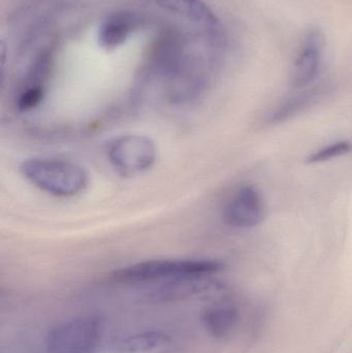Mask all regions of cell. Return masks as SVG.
Returning <instances> with one entry per match:
<instances>
[{"mask_svg":"<svg viewBox=\"0 0 352 353\" xmlns=\"http://www.w3.org/2000/svg\"><path fill=\"white\" fill-rule=\"evenodd\" d=\"M20 172L31 184L55 196H74L89 184L88 173L82 165L57 157L26 159L21 163Z\"/></svg>","mask_w":352,"mask_h":353,"instance_id":"obj_1","label":"cell"},{"mask_svg":"<svg viewBox=\"0 0 352 353\" xmlns=\"http://www.w3.org/2000/svg\"><path fill=\"white\" fill-rule=\"evenodd\" d=\"M225 269L214 259H152L114 272L113 278L121 283L171 282L188 278H209Z\"/></svg>","mask_w":352,"mask_h":353,"instance_id":"obj_2","label":"cell"},{"mask_svg":"<svg viewBox=\"0 0 352 353\" xmlns=\"http://www.w3.org/2000/svg\"><path fill=\"white\" fill-rule=\"evenodd\" d=\"M103 337L97 317L79 316L62 321L48 334L47 353H96Z\"/></svg>","mask_w":352,"mask_h":353,"instance_id":"obj_3","label":"cell"},{"mask_svg":"<svg viewBox=\"0 0 352 353\" xmlns=\"http://www.w3.org/2000/svg\"><path fill=\"white\" fill-rule=\"evenodd\" d=\"M107 159L118 174L134 176L146 173L157 161V146L150 137L126 134L116 137L107 145Z\"/></svg>","mask_w":352,"mask_h":353,"instance_id":"obj_4","label":"cell"},{"mask_svg":"<svg viewBox=\"0 0 352 353\" xmlns=\"http://www.w3.org/2000/svg\"><path fill=\"white\" fill-rule=\"evenodd\" d=\"M267 207L264 196L254 185H244L235 191L223 209V221L237 230H251L264 222Z\"/></svg>","mask_w":352,"mask_h":353,"instance_id":"obj_5","label":"cell"},{"mask_svg":"<svg viewBox=\"0 0 352 353\" xmlns=\"http://www.w3.org/2000/svg\"><path fill=\"white\" fill-rule=\"evenodd\" d=\"M324 35L318 29L306 33L300 43L291 72V85L297 90L311 86L322 70L324 53Z\"/></svg>","mask_w":352,"mask_h":353,"instance_id":"obj_6","label":"cell"},{"mask_svg":"<svg viewBox=\"0 0 352 353\" xmlns=\"http://www.w3.org/2000/svg\"><path fill=\"white\" fill-rule=\"evenodd\" d=\"M52 65V54L43 51L37 56L21 85L16 99L19 111L27 112L37 108L43 101L45 85Z\"/></svg>","mask_w":352,"mask_h":353,"instance_id":"obj_7","label":"cell"},{"mask_svg":"<svg viewBox=\"0 0 352 353\" xmlns=\"http://www.w3.org/2000/svg\"><path fill=\"white\" fill-rule=\"evenodd\" d=\"M172 14H177L208 32H223L220 21L203 0H146Z\"/></svg>","mask_w":352,"mask_h":353,"instance_id":"obj_8","label":"cell"},{"mask_svg":"<svg viewBox=\"0 0 352 353\" xmlns=\"http://www.w3.org/2000/svg\"><path fill=\"white\" fill-rule=\"evenodd\" d=\"M142 23V18L134 12H116L105 19L99 28V43L105 49H115L122 45Z\"/></svg>","mask_w":352,"mask_h":353,"instance_id":"obj_9","label":"cell"},{"mask_svg":"<svg viewBox=\"0 0 352 353\" xmlns=\"http://www.w3.org/2000/svg\"><path fill=\"white\" fill-rule=\"evenodd\" d=\"M239 311L233 305L216 304L203 310L200 319L206 331L216 339L229 337L239 323Z\"/></svg>","mask_w":352,"mask_h":353,"instance_id":"obj_10","label":"cell"},{"mask_svg":"<svg viewBox=\"0 0 352 353\" xmlns=\"http://www.w3.org/2000/svg\"><path fill=\"white\" fill-rule=\"evenodd\" d=\"M209 278H188L165 282L157 290H153L151 298L158 302H173L203 294L212 288V282Z\"/></svg>","mask_w":352,"mask_h":353,"instance_id":"obj_11","label":"cell"},{"mask_svg":"<svg viewBox=\"0 0 352 353\" xmlns=\"http://www.w3.org/2000/svg\"><path fill=\"white\" fill-rule=\"evenodd\" d=\"M320 90L318 88L304 89L303 92L298 93L295 97L287 99L284 103H280L276 109L273 110L269 116L268 124L270 125H279L289 121L291 118L301 114L302 112L309 109L313 103H318L320 97Z\"/></svg>","mask_w":352,"mask_h":353,"instance_id":"obj_12","label":"cell"},{"mask_svg":"<svg viewBox=\"0 0 352 353\" xmlns=\"http://www.w3.org/2000/svg\"><path fill=\"white\" fill-rule=\"evenodd\" d=\"M171 342V336L163 331H145L119 340L114 346L117 353H145L158 350Z\"/></svg>","mask_w":352,"mask_h":353,"instance_id":"obj_13","label":"cell"},{"mask_svg":"<svg viewBox=\"0 0 352 353\" xmlns=\"http://www.w3.org/2000/svg\"><path fill=\"white\" fill-rule=\"evenodd\" d=\"M352 150V143L347 140L337 141L332 144L327 145L318 150L314 151L311 154L308 155L306 163L309 165L327 163L332 159H338L343 155L349 154Z\"/></svg>","mask_w":352,"mask_h":353,"instance_id":"obj_14","label":"cell"}]
</instances>
